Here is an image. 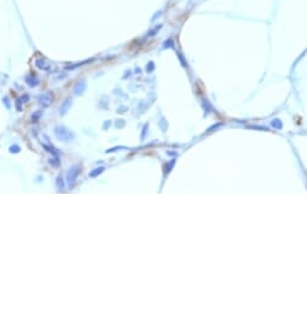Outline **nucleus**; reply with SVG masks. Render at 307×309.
<instances>
[{
	"label": "nucleus",
	"mask_w": 307,
	"mask_h": 309,
	"mask_svg": "<svg viewBox=\"0 0 307 309\" xmlns=\"http://www.w3.org/2000/svg\"><path fill=\"white\" fill-rule=\"evenodd\" d=\"M104 170H105V167H104V166H101V167H98V169H95L93 171H91L90 176H91V177H97V176H99V175L102 173Z\"/></svg>",
	"instance_id": "obj_8"
},
{
	"label": "nucleus",
	"mask_w": 307,
	"mask_h": 309,
	"mask_svg": "<svg viewBox=\"0 0 307 309\" xmlns=\"http://www.w3.org/2000/svg\"><path fill=\"white\" fill-rule=\"evenodd\" d=\"M28 100H29V96H28V95H24V96L22 97V101H23V102H25V101H28Z\"/></svg>",
	"instance_id": "obj_14"
},
{
	"label": "nucleus",
	"mask_w": 307,
	"mask_h": 309,
	"mask_svg": "<svg viewBox=\"0 0 307 309\" xmlns=\"http://www.w3.org/2000/svg\"><path fill=\"white\" fill-rule=\"evenodd\" d=\"M41 116V110H39V112H35L33 115H32V121H36V120H39V118Z\"/></svg>",
	"instance_id": "obj_10"
},
{
	"label": "nucleus",
	"mask_w": 307,
	"mask_h": 309,
	"mask_svg": "<svg viewBox=\"0 0 307 309\" xmlns=\"http://www.w3.org/2000/svg\"><path fill=\"white\" fill-rule=\"evenodd\" d=\"M44 148L46 149V150H48V152H51V153H53V154H58V152L55 149V148H51V146H47V144H44Z\"/></svg>",
	"instance_id": "obj_11"
},
{
	"label": "nucleus",
	"mask_w": 307,
	"mask_h": 309,
	"mask_svg": "<svg viewBox=\"0 0 307 309\" xmlns=\"http://www.w3.org/2000/svg\"><path fill=\"white\" fill-rule=\"evenodd\" d=\"M56 183H57V186H58V188H59V189H64L65 183H64V180H63V176H62V175H59V176L57 177Z\"/></svg>",
	"instance_id": "obj_9"
},
{
	"label": "nucleus",
	"mask_w": 307,
	"mask_h": 309,
	"mask_svg": "<svg viewBox=\"0 0 307 309\" xmlns=\"http://www.w3.org/2000/svg\"><path fill=\"white\" fill-rule=\"evenodd\" d=\"M161 27H162V26H161V24H160V26H157V27H156V28H154V29H151V32H150V33H149V34H148V35H149V36H151V35H155V34H156V33H157V32H159V29H161Z\"/></svg>",
	"instance_id": "obj_12"
},
{
	"label": "nucleus",
	"mask_w": 307,
	"mask_h": 309,
	"mask_svg": "<svg viewBox=\"0 0 307 309\" xmlns=\"http://www.w3.org/2000/svg\"><path fill=\"white\" fill-rule=\"evenodd\" d=\"M52 100H53L52 92H47V94H44V95H41L39 97V103L42 107H48L51 104V102H52Z\"/></svg>",
	"instance_id": "obj_4"
},
{
	"label": "nucleus",
	"mask_w": 307,
	"mask_h": 309,
	"mask_svg": "<svg viewBox=\"0 0 307 309\" xmlns=\"http://www.w3.org/2000/svg\"><path fill=\"white\" fill-rule=\"evenodd\" d=\"M25 81H27V84H29L30 86H35V85L39 84V79H36V78H34V77H27V78H25Z\"/></svg>",
	"instance_id": "obj_7"
},
{
	"label": "nucleus",
	"mask_w": 307,
	"mask_h": 309,
	"mask_svg": "<svg viewBox=\"0 0 307 309\" xmlns=\"http://www.w3.org/2000/svg\"><path fill=\"white\" fill-rule=\"evenodd\" d=\"M79 172H80V167L76 166V165L72 166V167L68 170V172H67V182H68V184H69V188H73V187H74Z\"/></svg>",
	"instance_id": "obj_2"
},
{
	"label": "nucleus",
	"mask_w": 307,
	"mask_h": 309,
	"mask_svg": "<svg viewBox=\"0 0 307 309\" xmlns=\"http://www.w3.org/2000/svg\"><path fill=\"white\" fill-rule=\"evenodd\" d=\"M72 102H73V100L69 97V98H67L63 104H62V107H61V109H59V113H61V115H64L65 114V112L69 109V107L72 105Z\"/></svg>",
	"instance_id": "obj_6"
},
{
	"label": "nucleus",
	"mask_w": 307,
	"mask_h": 309,
	"mask_svg": "<svg viewBox=\"0 0 307 309\" xmlns=\"http://www.w3.org/2000/svg\"><path fill=\"white\" fill-rule=\"evenodd\" d=\"M35 64H36V67H38L39 69H42V70H50V69H51V66H50L44 58H38V60L35 61Z\"/></svg>",
	"instance_id": "obj_5"
},
{
	"label": "nucleus",
	"mask_w": 307,
	"mask_h": 309,
	"mask_svg": "<svg viewBox=\"0 0 307 309\" xmlns=\"http://www.w3.org/2000/svg\"><path fill=\"white\" fill-rule=\"evenodd\" d=\"M10 152H11V153H18V152H19V147L16 146V144H13V146L10 148Z\"/></svg>",
	"instance_id": "obj_13"
},
{
	"label": "nucleus",
	"mask_w": 307,
	"mask_h": 309,
	"mask_svg": "<svg viewBox=\"0 0 307 309\" xmlns=\"http://www.w3.org/2000/svg\"><path fill=\"white\" fill-rule=\"evenodd\" d=\"M86 88H87L86 80L81 79V80H79V81L75 84V88H74V94H75V95H78V96H80V95H82V94L85 92Z\"/></svg>",
	"instance_id": "obj_3"
},
{
	"label": "nucleus",
	"mask_w": 307,
	"mask_h": 309,
	"mask_svg": "<svg viewBox=\"0 0 307 309\" xmlns=\"http://www.w3.org/2000/svg\"><path fill=\"white\" fill-rule=\"evenodd\" d=\"M55 135H56L57 138H58L59 141H62V142L72 141V139L75 137L74 132H72L69 129H67V127H64V126H57V127L55 129Z\"/></svg>",
	"instance_id": "obj_1"
}]
</instances>
